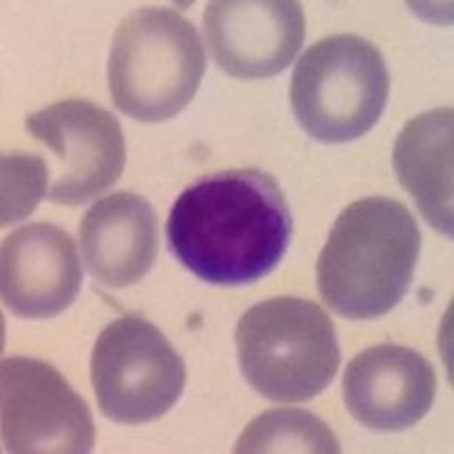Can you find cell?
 <instances>
[{
    "instance_id": "52a82bcc",
    "label": "cell",
    "mask_w": 454,
    "mask_h": 454,
    "mask_svg": "<svg viewBox=\"0 0 454 454\" xmlns=\"http://www.w3.org/2000/svg\"><path fill=\"white\" fill-rule=\"evenodd\" d=\"M0 432L14 454H87L96 443L84 397L57 368L30 356H10L0 368Z\"/></svg>"
},
{
    "instance_id": "3957f363",
    "label": "cell",
    "mask_w": 454,
    "mask_h": 454,
    "mask_svg": "<svg viewBox=\"0 0 454 454\" xmlns=\"http://www.w3.org/2000/svg\"><path fill=\"white\" fill-rule=\"evenodd\" d=\"M198 30L168 7L125 16L112 39L107 82L114 105L144 123H161L192 103L205 75Z\"/></svg>"
},
{
    "instance_id": "277c9868",
    "label": "cell",
    "mask_w": 454,
    "mask_h": 454,
    "mask_svg": "<svg viewBox=\"0 0 454 454\" xmlns=\"http://www.w3.org/2000/svg\"><path fill=\"white\" fill-rule=\"evenodd\" d=\"M234 343L246 382L273 403L314 400L340 364L330 316L294 295L250 307L239 318Z\"/></svg>"
},
{
    "instance_id": "7c38bea8",
    "label": "cell",
    "mask_w": 454,
    "mask_h": 454,
    "mask_svg": "<svg viewBox=\"0 0 454 454\" xmlns=\"http://www.w3.org/2000/svg\"><path fill=\"white\" fill-rule=\"evenodd\" d=\"M82 257L93 279L112 289L141 282L157 259V216L144 196L112 193L84 214Z\"/></svg>"
},
{
    "instance_id": "4fadbf2b",
    "label": "cell",
    "mask_w": 454,
    "mask_h": 454,
    "mask_svg": "<svg viewBox=\"0 0 454 454\" xmlns=\"http://www.w3.org/2000/svg\"><path fill=\"white\" fill-rule=\"evenodd\" d=\"M452 107H439L409 121L397 135L393 166L425 221L452 237Z\"/></svg>"
},
{
    "instance_id": "9a60e30c",
    "label": "cell",
    "mask_w": 454,
    "mask_h": 454,
    "mask_svg": "<svg viewBox=\"0 0 454 454\" xmlns=\"http://www.w3.org/2000/svg\"><path fill=\"white\" fill-rule=\"evenodd\" d=\"M51 166L36 155L3 157V225H12L35 212L36 202L48 196Z\"/></svg>"
},
{
    "instance_id": "7a4b0ae2",
    "label": "cell",
    "mask_w": 454,
    "mask_h": 454,
    "mask_svg": "<svg viewBox=\"0 0 454 454\" xmlns=\"http://www.w3.org/2000/svg\"><path fill=\"white\" fill-rule=\"evenodd\" d=\"M420 227L403 202L372 196L343 209L318 257V289L343 318L375 320L400 305L420 257Z\"/></svg>"
},
{
    "instance_id": "8fae6325",
    "label": "cell",
    "mask_w": 454,
    "mask_h": 454,
    "mask_svg": "<svg viewBox=\"0 0 454 454\" xmlns=\"http://www.w3.org/2000/svg\"><path fill=\"white\" fill-rule=\"evenodd\" d=\"M82 263L71 234L51 223L19 227L3 241V302L19 318H55L75 302Z\"/></svg>"
},
{
    "instance_id": "30bf717a",
    "label": "cell",
    "mask_w": 454,
    "mask_h": 454,
    "mask_svg": "<svg viewBox=\"0 0 454 454\" xmlns=\"http://www.w3.org/2000/svg\"><path fill=\"white\" fill-rule=\"evenodd\" d=\"M436 397V372L420 352L380 343L348 364L343 403L372 432H404L419 425Z\"/></svg>"
},
{
    "instance_id": "6da1fadb",
    "label": "cell",
    "mask_w": 454,
    "mask_h": 454,
    "mask_svg": "<svg viewBox=\"0 0 454 454\" xmlns=\"http://www.w3.org/2000/svg\"><path fill=\"white\" fill-rule=\"evenodd\" d=\"M291 237L289 202L259 168L200 177L180 193L166 221L173 257L216 286H246L273 273Z\"/></svg>"
},
{
    "instance_id": "ba28073f",
    "label": "cell",
    "mask_w": 454,
    "mask_h": 454,
    "mask_svg": "<svg viewBox=\"0 0 454 454\" xmlns=\"http://www.w3.org/2000/svg\"><path fill=\"white\" fill-rule=\"evenodd\" d=\"M26 128L52 153L55 180L48 200L82 205L116 184L125 168L119 119L89 100L48 105L26 119Z\"/></svg>"
},
{
    "instance_id": "5bb4252c",
    "label": "cell",
    "mask_w": 454,
    "mask_h": 454,
    "mask_svg": "<svg viewBox=\"0 0 454 454\" xmlns=\"http://www.w3.org/2000/svg\"><path fill=\"white\" fill-rule=\"evenodd\" d=\"M237 454L259 452H340L325 420L302 409H270L243 429L234 445Z\"/></svg>"
},
{
    "instance_id": "9c48e42d",
    "label": "cell",
    "mask_w": 454,
    "mask_h": 454,
    "mask_svg": "<svg viewBox=\"0 0 454 454\" xmlns=\"http://www.w3.org/2000/svg\"><path fill=\"white\" fill-rule=\"evenodd\" d=\"M202 26L218 68L241 80L273 78L305 42V12L294 0H216Z\"/></svg>"
},
{
    "instance_id": "5b68a950",
    "label": "cell",
    "mask_w": 454,
    "mask_h": 454,
    "mask_svg": "<svg viewBox=\"0 0 454 454\" xmlns=\"http://www.w3.org/2000/svg\"><path fill=\"white\" fill-rule=\"evenodd\" d=\"M388 89L382 52L362 36L332 35L300 57L289 100L311 139L346 144L368 135L382 119Z\"/></svg>"
},
{
    "instance_id": "8992f818",
    "label": "cell",
    "mask_w": 454,
    "mask_h": 454,
    "mask_svg": "<svg viewBox=\"0 0 454 454\" xmlns=\"http://www.w3.org/2000/svg\"><path fill=\"white\" fill-rule=\"evenodd\" d=\"M91 384L105 419L144 425L161 419L180 400L186 366L153 323L129 314L109 323L96 339Z\"/></svg>"
}]
</instances>
